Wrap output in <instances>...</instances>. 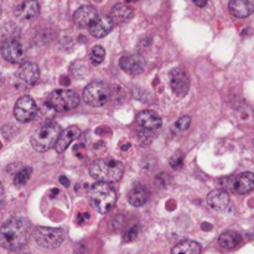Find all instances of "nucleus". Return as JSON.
<instances>
[{"label":"nucleus","instance_id":"nucleus-1","mask_svg":"<svg viewBox=\"0 0 254 254\" xmlns=\"http://www.w3.org/2000/svg\"><path fill=\"white\" fill-rule=\"evenodd\" d=\"M31 233L32 226L29 220L11 218L0 228V246L7 251H17L26 245Z\"/></svg>","mask_w":254,"mask_h":254},{"label":"nucleus","instance_id":"nucleus-2","mask_svg":"<svg viewBox=\"0 0 254 254\" xmlns=\"http://www.w3.org/2000/svg\"><path fill=\"white\" fill-rule=\"evenodd\" d=\"M89 174L96 181L113 184L123 176L124 165L116 159H98L91 164Z\"/></svg>","mask_w":254,"mask_h":254},{"label":"nucleus","instance_id":"nucleus-3","mask_svg":"<svg viewBox=\"0 0 254 254\" xmlns=\"http://www.w3.org/2000/svg\"><path fill=\"white\" fill-rule=\"evenodd\" d=\"M88 200L99 213H108L117 202V192L108 183L97 181L88 191Z\"/></svg>","mask_w":254,"mask_h":254},{"label":"nucleus","instance_id":"nucleus-4","mask_svg":"<svg viewBox=\"0 0 254 254\" xmlns=\"http://www.w3.org/2000/svg\"><path fill=\"white\" fill-rule=\"evenodd\" d=\"M61 134V127L56 123H46L40 127L31 136V145L39 153H45L56 145Z\"/></svg>","mask_w":254,"mask_h":254},{"label":"nucleus","instance_id":"nucleus-5","mask_svg":"<svg viewBox=\"0 0 254 254\" xmlns=\"http://www.w3.org/2000/svg\"><path fill=\"white\" fill-rule=\"evenodd\" d=\"M46 103L55 112H68L78 107L79 96L71 89H57L50 93Z\"/></svg>","mask_w":254,"mask_h":254},{"label":"nucleus","instance_id":"nucleus-6","mask_svg":"<svg viewBox=\"0 0 254 254\" xmlns=\"http://www.w3.org/2000/svg\"><path fill=\"white\" fill-rule=\"evenodd\" d=\"M83 101L91 107H103L112 97L109 86L104 82H92L83 89Z\"/></svg>","mask_w":254,"mask_h":254},{"label":"nucleus","instance_id":"nucleus-7","mask_svg":"<svg viewBox=\"0 0 254 254\" xmlns=\"http://www.w3.org/2000/svg\"><path fill=\"white\" fill-rule=\"evenodd\" d=\"M32 235H34L37 245L46 250H54V248L60 247L66 237L64 230L51 227H37L35 228Z\"/></svg>","mask_w":254,"mask_h":254},{"label":"nucleus","instance_id":"nucleus-8","mask_svg":"<svg viewBox=\"0 0 254 254\" xmlns=\"http://www.w3.org/2000/svg\"><path fill=\"white\" fill-rule=\"evenodd\" d=\"M37 114V106L30 96H22L16 101L14 107V116L21 123L31 122Z\"/></svg>","mask_w":254,"mask_h":254},{"label":"nucleus","instance_id":"nucleus-9","mask_svg":"<svg viewBox=\"0 0 254 254\" xmlns=\"http://www.w3.org/2000/svg\"><path fill=\"white\" fill-rule=\"evenodd\" d=\"M170 87L176 97H184L190 89V79L183 67H175L170 71Z\"/></svg>","mask_w":254,"mask_h":254},{"label":"nucleus","instance_id":"nucleus-10","mask_svg":"<svg viewBox=\"0 0 254 254\" xmlns=\"http://www.w3.org/2000/svg\"><path fill=\"white\" fill-rule=\"evenodd\" d=\"M1 56L10 64H21L25 59V49L17 40H7L1 46Z\"/></svg>","mask_w":254,"mask_h":254},{"label":"nucleus","instance_id":"nucleus-11","mask_svg":"<svg viewBox=\"0 0 254 254\" xmlns=\"http://www.w3.org/2000/svg\"><path fill=\"white\" fill-rule=\"evenodd\" d=\"M119 66L124 72L129 74H140L145 69L146 61L141 55H127L121 59Z\"/></svg>","mask_w":254,"mask_h":254},{"label":"nucleus","instance_id":"nucleus-12","mask_svg":"<svg viewBox=\"0 0 254 254\" xmlns=\"http://www.w3.org/2000/svg\"><path fill=\"white\" fill-rule=\"evenodd\" d=\"M16 76L22 83H25L26 86H34L36 84V82L39 81L40 77V71L39 67L34 62H24L21 66L19 67L16 72Z\"/></svg>","mask_w":254,"mask_h":254},{"label":"nucleus","instance_id":"nucleus-13","mask_svg":"<svg viewBox=\"0 0 254 254\" xmlns=\"http://www.w3.org/2000/svg\"><path fill=\"white\" fill-rule=\"evenodd\" d=\"M79 134H81V130L76 126L68 127L64 131H61V134H60L59 139L56 141V145H55V149H56L57 153L62 154L64 151H66V149L71 145L72 141L76 138H78Z\"/></svg>","mask_w":254,"mask_h":254},{"label":"nucleus","instance_id":"nucleus-14","mask_svg":"<svg viewBox=\"0 0 254 254\" xmlns=\"http://www.w3.org/2000/svg\"><path fill=\"white\" fill-rule=\"evenodd\" d=\"M98 17V12L94 9L93 6H81L79 9H77L73 14V21L74 24L78 25L81 27H87L91 26L92 22Z\"/></svg>","mask_w":254,"mask_h":254},{"label":"nucleus","instance_id":"nucleus-15","mask_svg":"<svg viewBox=\"0 0 254 254\" xmlns=\"http://www.w3.org/2000/svg\"><path fill=\"white\" fill-rule=\"evenodd\" d=\"M207 203L212 210L223 211L230 205V195L223 189L213 190L207 195Z\"/></svg>","mask_w":254,"mask_h":254},{"label":"nucleus","instance_id":"nucleus-16","mask_svg":"<svg viewBox=\"0 0 254 254\" xmlns=\"http://www.w3.org/2000/svg\"><path fill=\"white\" fill-rule=\"evenodd\" d=\"M136 122H138L139 127L144 129H150V130H155L159 129L163 124L160 116L154 111H143L138 114L136 117Z\"/></svg>","mask_w":254,"mask_h":254},{"label":"nucleus","instance_id":"nucleus-17","mask_svg":"<svg viewBox=\"0 0 254 254\" xmlns=\"http://www.w3.org/2000/svg\"><path fill=\"white\" fill-rule=\"evenodd\" d=\"M40 5L36 0H25L15 7V16L21 20H31L39 14Z\"/></svg>","mask_w":254,"mask_h":254},{"label":"nucleus","instance_id":"nucleus-18","mask_svg":"<svg viewBox=\"0 0 254 254\" xmlns=\"http://www.w3.org/2000/svg\"><path fill=\"white\" fill-rule=\"evenodd\" d=\"M113 21L111 20V17L108 16H101L97 17L93 22L89 26V34L93 37H104L106 35H108L109 32L113 29Z\"/></svg>","mask_w":254,"mask_h":254},{"label":"nucleus","instance_id":"nucleus-19","mask_svg":"<svg viewBox=\"0 0 254 254\" xmlns=\"http://www.w3.org/2000/svg\"><path fill=\"white\" fill-rule=\"evenodd\" d=\"M230 12L236 17H248L254 11V6L250 0H231L228 4Z\"/></svg>","mask_w":254,"mask_h":254},{"label":"nucleus","instance_id":"nucleus-20","mask_svg":"<svg viewBox=\"0 0 254 254\" xmlns=\"http://www.w3.org/2000/svg\"><path fill=\"white\" fill-rule=\"evenodd\" d=\"M109 17L114 25H121L133 17V10L126 4H116L111 10Z\"/></svg>","mask_w":254,"mask_h":254},{"label":"nucleus","instance_id":"nucleus-21","mask_svg":"<svg viewBox=\"0 0 254 254\" xmlns=\"http://www.w3.org/2000/svg\"><path fill=\"white\" fill-rule=\"evenodd\" d=\"M254 189V174L250 173H242L236 178L235 183V191L240 195H246V193L251 192Z\"/></svg>","mask_w":254,"mask_h":254},{"label":"nucleus","instance_id":"nucleus-22","mask_svg":"<svg viewBox=\"0 0 254 254\" xmlns=\"http://www.w3.org/2000/svg\"><path fill=\"white\" fill-rule=\"evenodd\" d=\"M148 201V190L144 186L136 185L129 191L128 202L134 207H141Z\"/></svg>","mask_w":254,"mask_h":254},{"label":"nucleus","instance_id":"nucleus-23","mask_svg":"<svg viewBox=\"0 0 254 254\" xmlns=\"http://www.w3.org/2000/svg\"><path fill=\"white\" fill-rule=\"evenodd\" d=\"M241 242H242V237L240 236V233L235 232V231L223 232L220 236V238H218L220 246L226 248V250H235L236 247H238L241 245Z\"/></svg>","mask_w":254,"mask_h":254},{"label":"nucleus","instance_id":"nucleus-24","mask_svg":"<svg viewBox=\"0 0 254 254\" xmlns=\"http://www.w3.org/2000/svg\"><path fill=\"white\" fill-rule=\"evenodd\" d=\"M173 254H200L201 246L193 241H183L173 248Z\"/></svg>","mask_w":254,"mask_h":254},{"label":"nucleus","instance_id":"nucleus-25","mask_svg":"<svg viewBox=\"0 0 254 254\" xmlns=\"http://www.w3.org/2000/svg\"><path fill=\"white\" fill-rule=\"evenodd\" d=\"M32 174V169L29 166H25V168L20 169L14 176V184L16 186H24L27 181L30 180V176Z\"/></svg>","mask_w":254,"mask_h":254},{"label":"nucleus","instance_id":"nucleus-26","mask_svg":"<svg viewBox=\"0 0 254 254\" xmlns=\"http://www.w3.org/2000/svg\"><path fill=\"white\" fill-rule=\"evenodd\" d=\"M104 57H106V51L102 46L97 45L93 49L91 50V54H89V60L93 64H101L103 62Z\"/></svg>","mask_w":254,"mask_h":254},{"label":"nucleus","instance_id":"nucleus-27","mask_svg":"<svg viewBox=\"0 0 254 254\" xmlns=\"http://www.w3.org/2000/svg\"><path fill=\"white\" fill-rule=\"evenodd\" d=\"M139 136H136L138 138V141L141 144V145H148V144L151 143V140H153V131L150 130V129H144L141 128V130L138 133Z\"/></svg>","mask_w":254,"mask_h":254},{"label":"nucleus","instance_id":"nucleus-28","mask_svg":"<svg viewBox=\"0 0 254 254\" xmlns=\"http://www.w3.org/2000/svg\"><path fill=\"white\" fill-rule=\"evenodd\" d=\"M235 183H236V178L233 176H226V178L221 179L220 184L222 186L223 190L228 191V190H233L235 191Z\"/></svg>","mask_w":254,"mask_h":254},{"label":"nucleus","instance_id":"nucleus-29","mask_svg":"<svg viewBox=\"0 0 254 254\" xmlns=\"http://www.w3.org/2000/svg\"><path fill=\"white\" fill-rule=\"evenodd\" d=\"M184 165V155L183 154H175V155H173L170 158V166L173 169H175V170H178V169H181Z\"/></svg>","mask_w":254,"mask_h":254},{"label":"nucleus","instance_id":"nucleus-30","mask_svg":"<svg viewBox=\"0 0 254 254\" xmlns=\"http://www.w3.org/2000/svg\"><path fill=\"white\" fill-rule=\"evenodd\" d=\"M191 124V118L189 116H184L181 117L180 119H178L175 123V127L178 130H186V129L190 127Z\"/></svg>","mask_w":254,"mask_h":254},{"label":"nucleus","instance_id":"nucleus-31","mask_svg":"<svg viewBox=\"0 0 254 254\" xmlns=\"http://www.w3.org/2000/svg\"><path fill=\"white\" fill-rule=\"evenodd\" d=\"M136 237H138V226H133V227H130L127 231L123 237V241L124 242H133V241H135Z\"/></svg>","mask_w":254,"mask_h":254},{"label":"nucleus","instance_id":"nucleus-32","mask_svg":"<svg viewBox=\"0 0 254 254\" xmlns=\"http://www.w3.org/2000/svg\"><path fill=\"white\" fill-rule=\"evenodd\" d=\"M87 220H89L88 213H79V215L77 216V223H78V225H83Z\"/></svg>","mask_w":254,"mask_h":254},{"label":"nucleus","instance_id":"nucleus-33","mask_svg":"<svg viewBox=\"0 0 254 254\" xmlns=\"http://www.w3.org/2000/svg\"><path fill=\"white\" fill-rule=\"evenodd\" d=\"M193 2H195L198 7H205L206 5H207L208 0H193Z\"/></svg>","mask_w":254,"mask_h":254},{"label":"nucleus","instance_id":"nucleus-34","mask_svg":"<svg viewBox=\"0 0 254 254\" xmlns=\"http://www.w3.org/2000/svg\"><path fill=\"white\" fill-rule=\"evenodd\" d=\"M60 183L62 184V186H66V188H68L69 186V180L66 178V176H60Z\"/></svg>","mask_w":254,"mask_h":254},{"label":"nucleus","instance_id":"nucleus-35","mask_svg":"<svg viewBox=\"0 0 254 254\" xmlns=\"http://www.w3.org/2000/svg\"><path fill=\"white\" fill-rule=\"evenodd\" d=\"M2 201H4V188H2L1 183H0V205L2 203Z\"/></svg>","mask_w":254,"mask_h":254},{"label":"nucleus","instance_id":"nucleus-36","mask_svg":"<svg viewBox=\"0 0 254 254\" xmlns=\"http://www.w3.org/2000/svg\"><path fill=\"white\" fill-rule=\"evenodd\" d=\"M61 83L64 84V86H68L69 84V79H68V77H61Z\"/></svg>","mask_w":254,"mask_h":254},{"label":"nucleus","instance_id":"nucleus-37","mask_svg":"<svg viewBox=\"0 0 254 254\" xmlns=\"http://www.w3.org/2000/svg\"><path fill=\"white\" fill-rule=\"evenodd\" d=\"M202 230L210 231V230H212V226H211L210 223H203V225H202Z\"/></svg>","mask_w":254,"mask_h":254},{"label":"nucleus","instance_id":"nucleus-38","mask_svg":"<svg viewBox=\"0 0 254 254\" xmlns=\"http://www.w3.org/2000/svg\"><path fill=\"white\" fill-rule=\"evenodd\" d=\"M60 193V191L57 190V189H54V190L51 191V198H55L56 197V195H59Z\"/></svg>","mask_w":254,"mask_h":254},{"label":"nucleus","instance_id":"nucleus-39","mask_svg":"<svg viewBox=\"0 0 254 254\" xmlns=\"http://www.w3.org/2000/svg\"><path fill=\"white\" fill-rule=\"evenodd\" d=\"M127 2H135V1H138V0H126Z\"/></svg>","mask_w":254,"mask_h":254},{"label":"nucleus","instance_id":"nucleus-40","mask_svg":"<svg viewBox=\"0 0 254 254\" xmlns=\"http://www.w3.org/2000/svg\"><path fill=\"white\" fill-rule=\"evenodd\" d=\"M0 12H1V7H0Z\"/></svg>","mask_w":254,"mask_h":254},{"label":"nucleus","instance_id":"nucleus-41","mask_svg":"<svg viewBox=\"0 0 254 254\" xmlns=\"http://www.w3.org/2000/svg\"><path fill=\"white\" fill-rule=\"evenodd\" d=\"M253 146H254V140H253Z\"/></svg>","mask_w":254,"mask_h":254}]
</instances>
